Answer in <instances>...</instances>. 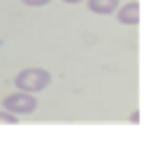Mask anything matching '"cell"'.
Listing matches in <instances>:
<instances>
[{
    "label": "cell",
    "instance_id": "3",
    "mask_svg": "<svg viewBox=\"0 0 158 141\" xmlns=\"http://www.w3.org/2000/svg\"><path fill=\"white\" fill-rule=\"evenodd\" d=\"M117 18L122 25H138L140 23V2H128L117 12Z\"/></svg>",
    "mask_w": 158,
    "mask_h": 141
},
{
    "label": "cell",
    "instance_id": "2",
    "mask_svg": "<svg viewBox=\"0 0 158 141\" xmlns=\"http://www.w3.org/2000/svg\"><path fill=\"white\" fill-rule=\"evenodd\" d=\"M5 109L12 114H32L37 109V98L28 91H16V93L5 98Z\"/></svg>",
    "mask_w": 158,
    "mask_h": 141
},
{
    "label": "cell",
    "instance_id": "5",
    "mask_svg": "<svg viewBox=\"0 0 158 141\" xmlns=\"http://www.w3.org/2000/svg\"><path fill=\"white\" fill-rule=\"evenodd\" d=\"M16 123H19L16 114H12V112H0V125H16Z\"/></svg>",
    "mask_w": 158,
    "mask_h": 141
},
{
    "label": "cell",
    "instance_id": "6",
    "mask_svg": "<svg viewBox=\"0 0 158 141\" xmlns=\"http://www.w3.org/2000/svg\"><path fill=\"white\" fill-rule=\"evenodd\" d=\"M23 5H28V7H44V5H48L51 0H21Z\"/></svg>",
    "mask_w": 158,
    "mask_h": 141
},
{
    "label": "cell",
    "instance_id": "1",
    "mask_svg": "<svg viewBox=\"0 0 158 141\" xmlns=\"http://www.w3.org/2000/svg\"><path fill=\"white\" fill-rule=\"evenodd\" d=\"M51 73L46 68H23L14 78V84L19 91H28V93H39L51 84Z\"/></svg>",
    "mask_w": 158,
    "mask_h": 141
},
{
    "label": "cell",
    "instance_id": "4",
    "mask_svg": "<svg viewBox=\"0 0 158 141\" xmlns=\"http://www.w3.org/2000/svg\"><path fill=\"white\" fill-rule=\"evenodd\" d=\"M87 7L94 14L108 16V14H115L119 9V0H87Z\"/></svg>",
    "mask_w": 158,
    "mask_h": 141
},
{
    "label": "cell",
    "instance_id": "7",
    "mask_svg": "<svg viewBox=\"0 0 158 141\" xmlns=\"http://www.w3.org/2000/svg\"><path fill=\"white\" fill-rule=\"evenodd\" d=\"M62 2H67V5H78V2H83V0H62Z\"/></svg>",
    "mask_w": 158,
    "mask_h": 141
}]
</instances>
